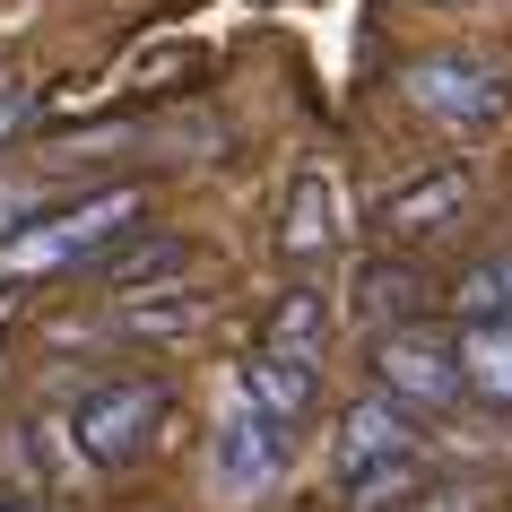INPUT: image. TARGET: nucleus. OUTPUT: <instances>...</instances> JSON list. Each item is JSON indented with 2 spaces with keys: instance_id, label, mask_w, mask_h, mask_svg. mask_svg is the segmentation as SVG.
Listing matches in <instances>:
<instances>
[{
  "instance_id": "obj_9",
  "label": "nucleus",
  "mask_w": 512,
  "mask_h": 512,
  "mask_svg": "<svg viewBox=\"0 0 512 512\" xmlns=\"http://www.w3.org/2000/svg\"><path fill=\"white\" fill-rule=\"evenodd\" d=\"M313 382H322L313 365H287V356L261 348L252 365H243V391H235V400H252L278 434H296V426H304V408H313Z\"/></svg>"
},
{
  "instance_id": "obj_1",
  "label": "nucleus",
  "mask_w": 512,
  "mask_h": 512,
  "mask_svg": "<svg viewBox=\"0 0 512 512\" xmlns=\"http://www.w3.org/2000/svg\"><path fill=\"white\" fill-rule=\"evenodd\" d=\"M139 209H148V200L122 183V191H87L70 209L27 217V226L0 235V278H61V270H79V261H105L113 243L139 226Z\"/></svg>"
},
{
  "instance_id": "obj_3",
  "label": "nucleus",
  "mask_w": 512,
  "mask_h": 512,
  "mask_svg": "<svg viewBox=\"0 0 512 512\" xmlns=\"http://www.w3.org/2000/svg\"><path fill=\"white\" fill-rule=\"evenodd\" d=\"M157 426H165V382H148V374L96 382V391L70 408V434H79V452H87V460H105V469L139 460L148 443H157Z\"/></svg>"
},
{
  "instance_id": "obj_8",
  "label": "nucleus",
  "mask_w": 512,
  "mask_h": 512,
  "mask_svg": "<svg viewBox=\"0 0 512 512\" xmlns=\"http://www.w3.org/2000/svg\"><path fill=\"white\" fill-rule=\"evenodd\" d=\"M330 243H339V191H330L322 165H304L296 191H287V209H278V252L287 261H322Z\"/></svg>"
},
{
  "instance_id": "obj_16",
  "label": "nucleus",
  "mask_w": 512,
  "mask_h": 512,
  "mask_svg": "<svg viewBox=\"0 0 512 512\" xmlns=\"http://www.w3.org/2000/svg\"><path fill=\"white\" fill-rule=\"evenodd\" d=\"M0 512H27V504H0Z\"/></svg>"
},
{
  "instance_id": "obj_5",
  "label": "nucleus",
  "mask_w": 512,
  "mask_h": 512,
  "mask_svg": "<svg viewBox=\"0 0 512 512\" xmlns=\"http://www.w3.org/2000/svg\"><path fill=\"white\" fill-rule=\"evenodd\" d=\"M278 469H287V434L261 417L252 400H235L226 417H217V452H209V478L226 504H252V495H270Z\"/></svg>"
},
{
  "instance_id": "obj_7",
  "label": "nucleus",
  "mask_w": 512,
  "mask_h": 512,
  "mask_svg": "<svg viewBox=\"0 0 512 512\" xmlns=\"http://www.w3.org/2000/svg\"><path fill=\"white\" fill-rule=\"evenodd\" d=\"M460 217H469V174L443 165V174H426V183H408V191L382 200V235L391 243H426V235H443V226H460Z\"/></svg>"
},
{
  "instance_id": "obj_2",
  "label": "nucleus",
  "mask_w": 512,
  "mask_h": 512,
  "mask_svg": "<svg viewBox=\"0 0 512 512\" xmlns=\"http://www.w3.org/2000/svg\"><path fill=\"white\" fill-rule=\"evenodd\" d=\"M408 105L469 139V131H495L512 113V79L478 53H426V61H408Z\"/></svg>"
},
{
  "instance_id": "obj_10",
  "label": "nucleus",
  "mask_w": 512,
  "mask_h": 512,
  "mask_svg": "<svg viewBox=\"0 0 512 512\" xmlns=\"http://www.w3.org/2000/svg\"><path fill=\"white\" fill-rule=\"evenodd\" d=\"M452 348H460V382H469L478 400L512 408V322H469Z\"/></svg>"
},
{
  "instance_id": "obj_13",
  "label": "nucleus",
  "mask_w": 512,
  "mask_h": 512,
  "mask_svg": "<svg viewBox=\"0 0 512 512\" xmlns=\"http://www.w3.org/2000/svg\"><path fill=\"white\" fill-rule=\"evenodd\" d=\"M460 313L469 322H512V252H486L478 270L460 278Z\"/></svg>"
},
{
  "instance_id": "obj_12",
  "label": "nucleus",
  "mask_w": 512,
  "mask_h": 512,
  "mask_svg": "<svg viewBox=\"0 0 512 512\" xmlns=\"http://www.w3.org/2000/svg\"><path fill=\"white\" fill-rule=\"evenodd\" d=\"M417 296H426V278L400 270V261H374V270L356 278V313H365V322H391V330L417 313Z\"/></svg>"
},
{
  "instance_id": "obj_14",
  "label": "nucleus",
  "mask_w": 512,
  "mask_h": 512,
  "mask_svg": "<svg viewBox=\"0 0 512 512\" xmlns=\"http://www.w3.org/2000/svg\"><path fill=\"white\" fill-rule=\"evenodd\" d=\"M183 261H191L183 243H139V252H122V261H113V252H105V278H113V287H122V296H131L139 278H165V270H183Z\"/></svg>"
},
{
  "instance_id": "obj_11",
  "label": "nucleus",
  "mask_w": 512,
  "mask_h": 512,
  "mask_svg": "<svg viewBox=\"0 0 512 512\" xmlns=\"http://www.w3.org/2000/svg\"><path fill=\"white\" fill-rule=\"evenodd\" d=\"M261 348H270V356H287V365H313V374H322V348H330V313H322V296H313V287L278 296L270 339H261Z\"/></svg>"
},
{
  "instance_id": "obj_15",
  "label": "nucleus",
  "mask_w": 512,
  "mask_h": 512,
  "mask_svg": "<svg viewBox=\"0 0 512 512\" xmlns=\"http://www.w3.org/2000/svg\"><path fill=\"white\" fill-rule=\"evenodd\" d=\"M27 113H35L27 79H18V70H0V139H9V131H27Z\"/></svg>"
},
{
  "instance_id": "obj_4",
  "label": "nucleus",
  "mask_w": 512,
  "mask_h": 512,
  "mask_svg": "<svg viewBox=\"0 0 512 512\" xmlns=\"http://www.w3.org/2000/svg\"><path fill=\"white\" fill-rule=\"evenodd\" d=\"M374 374H382V400H400V408H452V400H469V382H460V348H452V330H443V322L382 330Z\"/></svg>"
},
{
  "instance_id": "obj_6",
  "label": "nucleus",
  "mask_w": 512,
  "mask_h": 512,
  "mask_svg": "<svg viewBox=\"0 0 512 512\" xmlns=\"http://www.w3.org/2000/svg\"><path fill=\"white\" fill-rule=\"evenodd\" d=\"M391 460H417V426H408L400 400H348V417H339V478H374V469H391Z\"/></svg>"
}]
</instances>
